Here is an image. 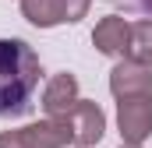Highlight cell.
Listing matches in <instances>:
<instances>
[{
    "mask_svg": "<svg viewBox=\"0 0 152 148\" xmlns=\"http://www.w3.org/2000/svg\"><path fill=\"white\" fill-rule=\"evenodd\" d=\"M21 18L36 28H57V25H78L92 0H18Z\"/></svg>",
    "mask_w": 152,
    "mask_h": 148,
    "instance_id": "3957f363",
    "label": "cell"
},
{
    "mask_svg": "<svg viewBox=\"0 0 152 148\" xmlns=\"http://www.w3.org/2000/svg\"><path fill=\"white\" fill-rule=\"evenodd\" d=\"M127 39H131V21H124L120 14L99 18L96 28H92V46H96L103 57L124 60V53H127Z\"/></svg>",
    "mask_w": 152,
    "mask_h": 148,
    "instance_id": "ba28073f",
    "label": "cell"
},
{
    "mask_svg": "<svg viewBox=\"0 0 152 148\" xmlns=\"http://www.w3.org/2000/svg\"><path fill=\"white\" fill-rule=\"evenodd\" d=\"M64 120H67V127H71V141L78 148H92L103 141V134H106V113L99 102H92V99H78L75 110L64 113Z\"/></svg>",
    "mask_w": 152,
    "mask_h": 148,
    "instance_id": "277c9868",
    "label": "cell"
},
{
    "mask_svg": "<svg viewBox=\"0 0 152 148\" xmlns=\"http://www.w3.org/2000/svg\"><path fill=\"white\" fill-rule=\"evenodd\" d=\"M117 131L124 145H145L152 138V99L117 102Z\"/></svg>",
    "mask_w": 152,
    "mask_h": 148,
    "instance_id": "8992f818",
    "label": "cell"
},
{
    "mask_svg": "<svg viewBox=\"0 0 152 148\" xmlns=\"http://www.w3.org/2000/svg\"><path fill=\"white\" fill-rule=\"evenodd\" d=\"M71 141V127L64 116L50 120H32L25 127H11V131H0V148H67Z\"/></svg>",
    "mask_w": 152,
    "mask_h": 148,
    "instance_id": "7a4b0ae2",
    "label": "cell"
},
{
    "mask_svg": "<svg viewBox=\"0 0 152 148\" xmlns=\"http://www.w3.org/2000/svg\"><path fill=\"white\" fill-rule=\"evenodd\" d=\"M124 60L142 64V67H152V18L131 21V39H127V53H124Z\"/></svg>",
    "mask_w": 152,
    "mask_h": 148,
    "instance_id": "9c48e42d",
    "label": "cell"
},
{
    "mask_svg": "<svg viewBox=\"0 0 152 148\" xmlns=\"http://www.w3.org/2000/svg\"><path fill=\"white\" fill-rule=\"evenodd\" d=\"M78 99H81V85H78V78L71 71H60V74H53V78L42 85V99H39V106H42V113H46L50 120H57V116H64V113L75 110Z\"/></svg>",
    "mask_w": 152,
    "mask_h": 148,
    "instance_id": "52a82bcc",
    "label": "cell"
},
{
    "mask_svg": "<svg viewBox=\"0 0 152 148\" xmlns=\"http://www.w3.org/2000/svg\"><path fill=\"white\" fill-rule=\"evenodd\" d=\"M138 4H142V7H145V11L152 14V0H138Z\"/></svg>",
    "mask_w": 152,
    "mask_h": 148,
    "instance_id": "30bf717a",
    "label": "cell"
},
{
    "mask_svg": "<svg viewBox=\"0 0 152 148\" xmlns=\"http://www.w3.org/2000/svg\"><path fill=\"white\" fill-rule=\"evenodd\" d=\"M42 64L25 39H0V120L32 110Z\"/></svg>",
    "mask_w": 152,
    "mask_h": 148,
    "instance_id": "6da1fadb",
    "label": "cell"
},
{
    "mask_svg": "<svg viewBox=\"0 0 152 148\" xmlns=\"http://www.w3.org/2000/svg\"><path fill=\"white\" fill-rule=\"evenodd\" d=\"M110 95L117 102L152 99V67L131 64V60H117L113 71H110Z\"/></svg>",
    "mask_w": 152,
    "mask_h": 148,
    "instance_id": "5b68a950",
    "label": "cell"
},
{
    "mask_svg": "<svg viewBox=\"0 0 152 148\" xmlns=\"http://www.w3.org/2000/svg\"><path fill=\"white\" fill-rule=\"evenodd\" d=\"M120 148H142V145H124V141H120Z\"/></svg>",
    "mask_w": 152,
    "mask_h": 148,
    "instance_id": "8fae6325",
    "label": "cell"
}]
</instances>
